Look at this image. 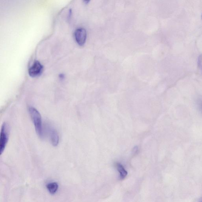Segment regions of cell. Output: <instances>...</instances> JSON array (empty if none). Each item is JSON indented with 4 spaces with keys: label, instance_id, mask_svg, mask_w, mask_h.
I'll list each match as a JSON object with an SVG mask.
<instances>
[{
    "label": "cell",
    "instance_id": "3957f363",
    "mask_svg": "<svg viewBox=\"0 0 202 202\" xmlns=\"http://www.w3.org/2000/svg\"><path fill=\"white\" fill-rule=\"evenodd\" d=\"M75 40L79 45L82 46L85 43L87 38V32L85 29L80 28L75 30L74 33Z\"/></svg>",
    "mask_w": 202,
    "mask_h": 202
},
{
    "label": "cell",
    "instance_id": "ba28073f",
    "mask_svg": "<svg viewBox=\"0 0 202 202\" xmlns=\"http://www.w3.org/2000/svg\"><path fill=\"white\" fill-rule=\"evenodd\" d=\"M198 65L199 69L202 73V54L199 57L198 60Z\"/></svg>",
    "mask_w": 202,
    "mask_h": 202
},
{
    "label": "cell",
    "instance_id": "52a82bcc",
    "mask_svg": "<svg viewBox=\"0 0 202 202\" xmlns=\"http://www.w3.org/2000/svg\"><path fill=\"white\" fill-rule=\"evenodd\" d=\"M116 167L118 172H120V177L121 179H123L127 175V172L124 169L123 166L119 163H117Z\"/></svg>",
    "mask_w": 202,
    "mask_h": 202
},
{
    "label": "cell",
    "instance_id": "30bf717a",
    "mask_svg": "<svg viewBox=\"0 0 202 202\" xmlns=\"http://www.w3.org/2000/svg\"></svg>",
    "mask_w": 202,
    "mask_h": 202
},
{
    "label": "cell",
    "instance_id": "5b68a950",
    "mask_svg": "<svg viewBox=\"0 0 202 202\" xmlns=\"http://www.w3.org/2000/svg\"><path fill=\"white\" fill-rule=\"evenodd\" d=\"M50 137L51 141L53 146H56L59 143V135L56 129L52 128L50 130Z\"/></svg>",
    "mask_w": 202,
    "mask_h": 202
},
{
    "label": "cell",
    "instance_id": "6da1fadb",
    "mask_svg": "<svg viewBox=\"0 0 202 202\" xmlns=\"http://www.w3.org/2000/svg\"><path fill=\"white\" fill-rule=\"evenodd\" d=\"M28 110L32 121L34 124L37 134L40 138H43L44 134L41 114L35 108L32 106H29Z\"/></svg>",
    "mask_w": 202,
    "mask_h": 202
},
{
    "label": "cell",
    "instance_id": "277c9868",
    "mask_svg": "<svg viewBox=\"0 0 202 202\" xmlns=\"http://www.w3.org/2000/svg\"><path fill=\"white\" fill-rule=\"evenodd\" d=\"M43 66L38 61H35L29 68V74L31 77H36L39 76L42 73Z\"/></svg>",
    "mask_w": 202,
    "mask_h": 202
},
{
    "label": "cell",
    "instance_id": "8992f818",
    "mask_svg": "<svg viewBox=\"0 0 202 202\" xmlns=\"http://www.w3.org/2000/svg\"><path fill=\"white\" fill-rule=\"evenodd\" d=\"M58 185L56 183H49L47 186L48 190L51 194H55L57 192L58 190Z\"/></svg>",
    "mask_w": 202,
    "mask_h": 202
},
{
    "label": "cell",
    "instance_id": "9c48e42d",
    "mask_svg": "<svg viewBox=\"0 0 202 202\" xmlns=\"http://www.w3.org/2000/svg\"><path fill=\"white\" fill-rule=\"evenodd\" d=\"M199 107L200 109L202 110V100H200L199 102Z\"/></svg>",
    "mask_w": 202,
    "mask_h": 202
},
{
    "label": "cell",
    "instance_id": "7a4b0ae2",
    "mask_svg": "<svg viewBox=\"0 0 202 202\" xmlns=\"http://www.w3.org/2000/svg\"><path fill=\"white\" fill-rule=\"evenodd\" d=\"M8 124L4 123L1 128V139H0V154L2 155L7 145L9 139V129Z\"/></svg>",
    "mask_w": 202,
    "mask_h": 202
}]
</instances>
